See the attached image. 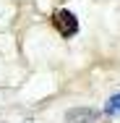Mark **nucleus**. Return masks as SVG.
Masks as SVG:
<instances>
[{
	"label": "nucleus",
	"mask_w": 120,
	"mask_h": 123,
	"mask_svg": "<svg viewBox=\"0 0 120 123\" xmlns=\"http://www.w3.org/2000/svg\"><path fill=\"white\" fill-rule=\"evenodd\" d=\"M52 26H55L63 37H73V34L78 31V18L73 16L68 8H57V11L52 13Z\"/></svg>",
	"instance_id": "1"
},
{
	"label": "nucleus",
	"mask_w": 120,
	"mask_h": 123,
	"mask_svg": "<svg viewBox=\"0 0 120 123\" xmlns=\"http://www.w3.org/2000/svg\"><path fill=\"white\" fill-rule=\"evenodd\" d=\"M99 121V113L91 107H73L65 113V123H97Z\"/></svg>",
	"instance_id": "2"
},
{
	"label": "nucleus",
	"mask_w": 120,
	"mask_h": 123,
	"mask_svg": "<svg viewBox=\"0 0 120 123\" xmlns=\"http://www.w3.org/2000/svg\"><path fill=\"white\" fill-rule=\"evenodd\" d=\"M104 115H110V118L120 115V92H118V94H112V97L104 102Z\"/></svg>",
	"instance_id": "3"
}]
</instances>
